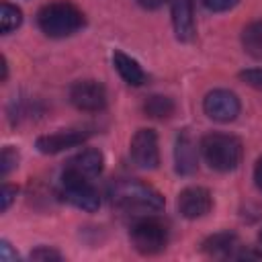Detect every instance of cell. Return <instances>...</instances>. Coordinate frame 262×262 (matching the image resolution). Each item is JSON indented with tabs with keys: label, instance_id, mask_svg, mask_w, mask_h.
<instances>
[{
	"label": "cell",
	"instance_id": "1",
	"mask_svg": "<svg viewBox=\"0 0 262 262\" xmlns=\"http://www.w3.org/2000/svg\"><path fill=\"white\" fill-rule=\"evenodd\" d=\"M115 209L129 215H156L164 209V196L149 184L127 178L117 180L108 190Z\"/></svg>",
	"mask_w": 262,
	"mask_h": 262
},
{
	"label": "cell",
	"instance_id": "2",
	"mask_svg": "<svg viewBox=\"0 0 262 262\" xmlns=\"http://www.w3.org/2000/svg\"><path fill=\"white\" fill-rule=\"evenodd\" d=\"M84 23H86L84 12L68 0L47 2L37 12L39 29L47 37H53V39H63V37H70V35L78 33L84 27Z\"/></svg>",
	"mask_w": 262,
	"mask_h": 262
},
{
	"label": "cell",
	"instance_id": "3",
	"mask_svg": "<svg viewBox=\"0 0 262 262\" xmlns=\"http://www.w3.org/2000/svg\"><path fill=\"white\" fill-rule=\"evenodd\" d=\"M199 149L205 162L217 172H231L242 164L244 145L235 135L229 133H207L203 135Z\"/></svg>",
	"mask_w": 262,
	"mask_h": 262
},
{
	"label": "cell",
	"instance_id": "4",
	"mask_svg": "<svg viewBox=\"0 0 262 262\" xmlns=\"http://www.w3.org/2000/svg\"><path fill=\"white\" fill-rule=\"evenodd\" d=\"M129 239H131V246L139 254L154 256V254H160L168 246L170 231H168V225L160 217H156V215H141L131 225Z\"/></svg>",
	"mask_w": 262,
	"mask_h": 262
},
{
	"label": "cell",
	"instance_id": "5",
	"mask_svg": "<svg viewBox=\"0 0 262 262\" xmlns=\"http://www.w3.org/2000/svg\"><path fill=\"white\" fill-rule=\"evenodd\" d=\"M61 196L76 209H82L88 213H94L100 207V194L90 182V178H84L66 168L61 174Z\"/></svg>",
	"mask_w": 262,
	"mask_h": 262
},
{
	"label": "cell",
	"instance_id": "6",
	"mask_svg": "<svg viewBox=\"0 0 262 262\" xmlns=\"http://www.w3.org/2000/svg\"><path fill=\"white\" fill-rule=\"evenodd\" d=\"M203 111L211 121L217 123H231L237 119L242 104L239 98L225 88H215L211 92H207L205 100H203Z\"/></svg>",
	"mask_w": 262,
	"mask_h": 262
},
{
	"label": "cell",
	"instance_id": "7",
	"mask_svg": "<svg viewBox=\"0 0 262 262\" xmlns=\"http://www.w3.org/2000/svg\"><path fill=\"white\" fill-rule=\"evenodd\" d=\"M70 102L84 113H100L106 106V88L98 80H78L70 86Z\"/></svg>",
	"mask_w": 262,
	"mask_h": 262
},
{
	"label": "cell",
	"instance_id": "8",
	"mask_svg": "<svg viewBox=\"0 0 262 262\" xmlns=\"http://www.w3.org/2000/svg\"><path fill=\"white\" fill-rule=\"evenodd\" d=\"M129 154L135 166L143 170H154L160 166L158 133L154 129H137L129 143Z\"/></svg>",
	"mask_w": 262,
	"mask_h": 262
},
{
	"label": "cell",
	"instance_id": "9",
	"mask_svg": "<svg viewBox=\"0 0 262 262\" xmlns=\"http://www.w3.org/2000/svg\"><path fill=\"white\" fill-rule=\"evenodd\" d=\"M176 207L184 219H199L211 211L213 196L205 186H186L184 190H180Z\"/></svg>",
	"mask_w": 262,
	"mask_h": 262
},
{
	"label": "cell",
	"instance_id": "10",
	"mask_svg": "<svg viewBox=\"0 0 262 262\" xmlns=\"http://www.w3.org/2000/svg\"><path fill=\"white\" fill-rule=\"evenodd\" d=\"M90 135H92V131H88V129H61V131H55L49 135H41L35 141V147L41 154H59L63 149L82 145Z\"/></svg>",
	"mask_w": 262,
	"mask_h": 262
},
{
	"label": "cell",
	"instance_id": "11",
	"mask_svg": "<svg viewBox=\"0 0 262 262\" xmlns=\"http://www.w3.org/2000/svg\"><path fill=\"white\" fill-rule=\"evenodd\" d=\"M244 250H246V246H242L239 237L235 233H231V231L213 233L203 242V252L207 256H211V258H235V260H242Z\"/></svg>",
	"mask_w": 262,
	"mask_h": 262
},
{
	"label": "cell",
	"instance_id": "12",
	"mask_svg": "<svg viewBox=\"0 0 262 262\" xmlns=\"http://www.w3.org/2000/svg\"><path fill=\"white\" fill-rule=\"evenodd\" d=\"M170 10H172V27L176 39L184 43L192 41L196 35L192 0H170Z\"/></svg>",
	"mask_w": 262,
	"mask_h": 262
},
{
	"label": "cell",
	"instance_id": "13",
	"mask_svg": "<svg viewBox=\"0 0 262 262\" xmlns=\"http://www.w3.org/2000/svg\"><path fill=\"white\" fill-rule=\"evenodd\" d=\"M174 164H176V172L182 176H190L196 172L199 168V156H196V145L190 137V133L184 129L176 135V143H174Z\"/></svg>",
	"mask_w": 262,
	"mask_h": 262
},
{
	"label": "cell",
	"instance_id": "14",
	"mask_svg": "<svg viewBox=\"0 0 262 262\" xmlns=\"http://www.w3.org/2000/svg\"><path fill=\"white\" fill-rule=\"evenodd\" d=\"M104 168V156L96 147H86L68 160L66 170H72L84 178H96Z\"/></svg>",
	"mask_w": 262,
	"mask_h": 262
},
{
	"label": "cell",
	"instance_id": "15",
	"mask_svg": "<svg viewBox=\"0 0 262 262\" xmlns=\"http://www.w3.org/2000/svg\"><path fill=\"white\" fill-rule=\"evenodd\" d=\"M113 63H115V70L119 72V76L129 86H141L145 82V72L137 63V59H133L131 55H127L123 51H115L113 53Z\"/></svg>",
	"mask_w": 262,
	"mask_h": 262
},
{
	"label": "cell",
	"instance_id": "16",
	"mask_svg": "<svg viewBox=\"0 0 262 262\" xmlns=\"http://www.w3.org/2000/svg\"><path fill=\"white\" fill-rule=\"evenodd\" d=\"M242 47L250 57L262 61V18L244 27V31H242Z\"/></svg>",
	"mask_w": 262,
	"mask_h": 262
},
{
	"label": "cell",
	"instance_id": "17",
	"mask_svg": "<svg viewBox=\"0 0 262 262\" xmlns=\"http://www.w3.org/2000/svg\"><path fill=\"white\" fill-rule=\"evenodd\" d=\"M174 111H176L174 100L164 94H151L143 102V113L151 119H168L174 115Z\"/></svg>",
	"mask_w": 262,
	"mask_h": 262
},
{
	"label": "cell",
	"instance_id": "18",
	"mask_svg": "<svg viewBox=\"0 0 262 262\" xmlns=\"http://www.w3.org/2000/svg\"><path fill=\"white\" fill-rule=\"evenodd\" d=\"M20 23H23V10L10 2H2V6H0V31H2V35H8L14 29H18Z\"/></svg>",
	"mask_w": 262,
	"mask_h": 262
},
{
	"label": "cell",
	"instance_id": "19",
	"mask_svg": "<svg viewBox=\"0 0 262 262\" xmlns=\"http://www.w3.org/2000/svg\"><path fill=\"white\" fill-rule=\"evenodd\" d=\"M16 166H18V151L12 145H6L0 156V176L6 178Z\"/></svg>",
	"mask_w": 262,
	"mask_h": 262
},
{
	"label": "cell",
	"instance_id": "20",
	"mask_svg": "<svg viewBox=\"0 0 262 262\" xmlns=\"http://www.w3.org/2000/svg\"><path fill=\"white\" fill-rule=\"evenodd\" d=\"M239 80L246 82L248 86L262 90V68H250V70H242L239 72Z\"/></svg>",
	"mask_w": 262,
	"mask_h": 262
},
{
	"label": "cell",
	"instance_id": "21",
	"mask_svg": "<svg viewBox=\"0 0 262 262\" xmlns=\"http://www.w3.org/2000/svg\"><path fill=\"white\" fill-rule=\"evenodd\" d=\"M31 260H43V262H51V260H61V254L49 246H39L31 252Z\"/></svg>",
	"mask_w": 262,
	"mask_h": 262
},
{
	"label": "cell",
	"instance_id": "22",
	"mask_svg": "<svg viewBox=\"0 0 262 262\" xmlns=\"http://www.w3.org/2000/svg\"><path fill=\"white\" fill-rule=\"evenodd\" d=\"M201 2H203L205 8H209L213 12H225V10L233 8L239 0H201Z\"/></svg>",
	"mask_w": 262,
	"mask_h": 262
},
{
	"label": "cell",
	"instance_id": "23",
	"mask_svg": "<svg viewBox=\"0 0 262 262\" xmlns=\"http://www.w3.org/2000/svg\"><path fill=\"white\" fill-rule=\"evenodd\" d=\"M16 192H18V188L16 186H12V184H4L2 186V194H0V199H2V213L4 211H8V207L12 205V201H14V196H16Z\"/></svg>",
	"mask_w": 262,
	"mask_h": 262
},
{
	"label": "cell",
	"instance_id": "24",
	"mask_svg": "<svg viewBox=\"0 0 262 262\" xmlns=\"http://www.w3.org/2000/svg\"><path fill=\"white\" fill-rule=\"evenodd\" d=\"M0 258L6 260V262H8V260H16V252L10 250V244H8L6 239L0 242Z\"/></svg>",
	"mask_w": 262,
	"mask_h": 262
},
{
	"label": "cell",
	"instance_id": "25",
	"mask_svg": "<svg viewBox=\"0 0 262 262\" xmlns=\"http://www.w3.org/2000/svg\"><path fill=\"white\" fill-rule=\"evenodd\" d=\"M141 8H145V10H158L160 6H164L168 0H135Z\"/></svg>",
	"mask_w": 262,
	"mask_h": 262
},
{
	"label": "cell",
	"instance_id": "26",
	"mask_svg": "<svg viewBox=\"0 0 262 262\" xmlns=\"http://www.w3.org/2000/svg\"><path fill=\"white\" fill-rule=\"evenodd\" d=\"M254 180H256V186L262 190V158L256 162V168H254Z\"/></svg>",
	"mask_w": 262,
	"mask_h": 262
},
{
	"label": "cell",
	"instance_id": "27",
	"mask_svg": "<svg viewBox=\"0 0 262 262\" xmlns=\"http://www.w3.org/2000/svg\"><path fill=\"white\" fill-rule=\"evenodd\" d=\"M6 78H8V61L6 57H2V82H6Z\"/></svg>",
	"mask_w": 262,
	"mask_h": 262
},
{
	"label": "cell",
	"instance_id": "28",
	"mask_svg": "<svg viewBox=\"0 0 262 262\" xmlns=\"http://www.w3.org/2000/svg\"><path fill=\"white\" fill-rule=\"evenodd\" d=\"M260 244H262V231H260Z\"/></svg>",
	"mask_w": 262,
	"mask_h": 262
}]
</instances>
